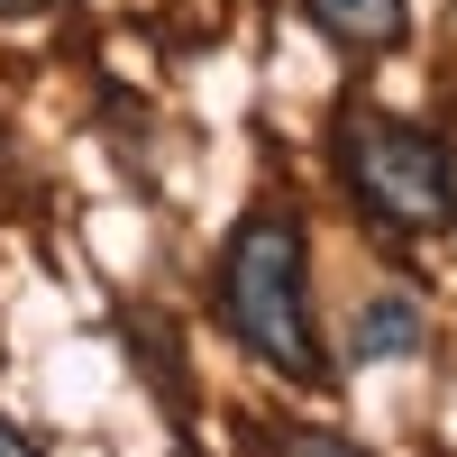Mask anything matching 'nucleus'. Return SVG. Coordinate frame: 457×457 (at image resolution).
Here are the masks:
<instances>
[{
	"label": "nucleus",
	"mask_w": 457,
	"mask_h": 457,
	"mask_svg": "<svg viewBox=\"0 0 457 457\" xmlns=\"http://www.w3.org/2000/svg\"><path fill=\"white\" fill-rule=\"evenodd\" d=\"M220 320L284 385H320L329 375L320 329H312V247H302L293 211H247L228 228V247H220Z\"/></svg>",
	"instance_id": "obj_1"
},
{
	"label": "nucleus",
	"mask_w": 457,
	"mask_h": 457,
	"mask_svg": "<svg viewBox=\"0 0 457 457\" xmlns=\"http://www.w3.org/2000/svg\"><path fill=\"white\" fill-rule=\"evenodd\" d=\"M338 183H348V202L385 228V238H430L457 211L448 146L430 129L394 120V110H366V101L338 110Z\"/></svg>",
	"instance_id": "obj_2"
},
{
	"label": "nucleus",
	"mask_w": 457,
	"mask_h": 457,
	"mask_svg": "<svg viewBox=\"0 0 457 457\" xmlns=\"http://www.w3.org/2000/svg\"><path fill=\"white\" fill-rule=\"evenodd\" d=\"M302 19H312L338 55H385V46H403L411 0H302Z\"/></svg>",
	"instance_id": "obj_3"
},
{
	"label": "nucleus",
	"mask_w": 457,
	"mask_h": 457,
	"mask_svg": "<svg viewBox=\"0 0 457 457\" xmlns=\"http://www.w3.org/2000/svg\"><path fill=\"white\" fill-rule=\"evenodd\" d=\"M421 338H430L421 302H411V293H375L366 312H357V329H348V348L366 366H394V357H421Z\"/></svg>",
	"instance_id": "obj_4"
},
{
	"label": "nucleus",
	"mask_w": 457,
	"mask_h": 457,
	"mask_svg": "<svg viewBox=\"0 0 457 457\" xmlns=\"http://www.w3.org/2000/svg\"><path fill=\"white\" fill-rule=\"evenodd\" d=\"M0 457H28V430L10 421V411H0Z\"/></svg>",
	"instance_id": "obj_5"
},
{
	"label": "nucleus",
	"mask_w": 457,
	"mask_h": 457,
	"mask_svg": "<svg viewBox=\"0 0 457 457\" xmlns=\"http://www.w3.org/2000/svg\"><path fill=\"white\" fill-rule=\"evenodd\" d=\"M28 10H46V0H0V19H28Z\"/></svg>",
	"instance_id": "obj_6"
}]
</instances>
